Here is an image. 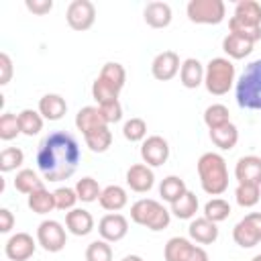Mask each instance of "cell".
I'll return each mask as SVG.
<instances>
[{
    "label": "cell",
    "instance_id": "cell-20",
    "mask_svg": "<svg viewBox=\"0 0 261 261\" xmlns=\"http://www.w3.org/2000/svg\"><path fill=\"white\" fill-rule=\"evenodd\" d=\"M179 82L188 90H196L198 86L204 84V65L196 57H188L181 61L179 67Z\"/></svg>",
    "mask_w": 261,
    "mask_h": 261
},
{
    "label": "cell",
    "instance_id": "cell-36",
    "mask_svg": "<svg viewBox=\"0 0 261 261\" xmlns=\"http://www.w3.org/2000/svg\"><path fill=\"white\" fill-rule=\"evenodd\" d=\"M204 216L218 224L230 216V204L224 198H212L204 204Z\"/></svg>",
    "mask_w": 261,
    "mask_h": 261
},
{
    "label": "cell",
    "instance_id": "cell-15",
    "mask_svg": "<svg viewBox=\"0 0 261 261\" xmlns=\"http://www.w3.org/2000/svg\"><path fill=\"white\" fill-rule=\"evenodd\" d=\"M126 186L137 192V194H145L155 186V173L153 167H149L147 163H133L126 169Z\"/></svg>",
    "mask_w": 261,
    "mask_h": 261
},
{
    "label": "cell",
    "instance_id": "cell-16",
    "mask_svg": "<svg viewBox=\"0 0 261 261\" xmlns=\"http://www.w3.org/2000/svg\"><path fill=\"white\" fill-rule=\"evenodd\" d=\"M234 177L239 184H253L261 186V157L245 155L234 165Z\"/></svg>",
    "mask_w": 261,
    "mask_h": 261
},
{
    "label": "cell",
    "instance_id": "cell-48",
    "mask_svg": "<svg viewBox=\"0 0 261 261\" xmlns=\"http://www.w3.org/2000/svg\"><path fill=\"white\" fill-rule=\"evenodd\" d=\"M14 226V214L8 208H0V232H10Z\"/></svg>",
    "mask_w": 261,
    "mask_h": 261
},
{
    "label": "cell",
    "instance_id": "cell-42",
    "mask_svg": "<svg viewBox=\"0 0 261 261\" xmlns=\"http://www.w3.org/2000/svg\"><path fill=\"white\" fill-rule=\"evenodd\" d=\"M86 261H112V247L108 241L98 239L86 247Z\"/></svg>",
    "mask_w": 261,
    "mask_h": 261
},
{
    "label": "cell",
    "instance_id": "cell-21",
    "mask_svg": "<svg viewBox=\"0 0 261 261\" xmlns=\"http://www.w3.org/2000/svg\"><path fill=\"white\" fill-rule=\"evenodd\" d=\"M75 126L82 135H88V133H92L100 126H108V122L104 120L98 106H84L75 114Z\"/></svg>",
    "mask_w": 261,
    "mask_h": 261
},
{
    "label": "cell",
    "instance_id": "cell-34",
    "mask_svg": "<svg viewBox=\"0 0 261 261\" xmlns=\"http://www.w3.org/2000/svg\"><path fill=\"white\" fill-rule=\"evenodd\" d=\"M75 194H77L80 202H84V204H90V202H96V200L100 198V194H102V188L98 186V181H96L94 177L86 175V177L77 179V184H75Z\"/></svg>",
    "mask_w": 261,
    "mask_h": 261
},
{
    "label": "cell",
    "instance_id": "cell-41",
    "mask_svg": "<svg viewBox=\"0 0 261 261\" xmlns=\"http://www.w3.org/2000/svg\"><path fill=\"white\" fill-rule=\"evenodd\" d=\"M22 163H24V153L18 147H6V149H2V153H0V171L2 173H8V171L18 169Z\"/></svg>",
    "mask_w": 261,
    "mask_h": 261
},
{
    "label": "cell",
    "instance_id": "cell-26",
    "mask_svg": "<svg viewBox=\"0 0 261 261\" xmlns=\"http://www.w3.org/2000/svg\"><path fill=\"white\" fill-rule=\"evenodd\" d=\"M222 51L228 55V59H245L247 55H251L253 51V43L239 37V35H232L228 33L224 39H222Z\"/></svg>",
    "mask_w": 261,
    "mask_h": 261
},
{
    "label": "cell",
    "instance_id": "cell-24",
    "mask_svg": "<svg viewBox=\"0 0 261 261\" xmlns=\"http://www.w3.org/2000/svg\"><path fill=\"white\" fill-rule=\"evenodd\" d=\"M169 206H171L169 212H171L175 218H179V220H192V218H196V212H198L200 202H198V196L188 190L179 200H175V202L169 204Z\"/></svg>",
    "mask_w": 261,
    "mask_h": 261
},
{
    "label": "cell",
    "instance_id": "cell-39",
    "mask_svg": "<svg viewBox=\"0 0 261 261\" xmlns=\"http://www.w3.org/2000/svg\"><path fill=\"white\" fill-rule=\"evenodd\" d=\"M122 135L130 143H143L147 139V122L143 118H139V116H133V118H128L124 122Z\"/></svg>",
    "mask_w": 261,
    "mask_h": 261
},
{
    "label": "cell",
    "instance_id": "cell-7",
    "mask_svg": "<svg viewBox=\"0 0 261 261\" xmlns=\"http://www.w3.org/2000/svg\"><path fill=\"white\" fill-rule=\"evenodd\" d=\"M165 261H210L208 253L186 237H171L163 249Z\"/></svg>",
    "mask_w": 261,
    "mask_h": 261
},
{
    "label": "cell",
    "instance_id": "cell-47",
    "mask_svg": "<svg viewBox=\"0 0 261 261\" xmlns=\"http://www.w3.org/2000/svg\"><path fill=\"white\" fill-rule=\"evenodd\" d=\"M24 6H27V10H31L33 14L43 16V14H49V12L53 10V0H27Z\"/></svg>",
    "mask_w": 261,
    "mask_h": 261
},
{
    "label": "cell",
    "instance_id": "cell-35",
    "mask_svg": "<svg viewBox=\"0 0 261 261\" xmlns=\"http://www.w3.org/2000/svg\"><path fill=\"white\" fill-rule=\"evenodd\" d=\"M100 77L106 80L108 84H112V86L120 92V90L124 88V82H126V69H124L120 63H116V61H108V63L102 65Z\"/></svg>",
    "mask_w": 261,
    "mask_h": 261
},
{
    "label": "cell",
    "instance_id": "cell-44",
    "mask_svg": "<svg viewBox=\"0 0 261 261\" xmlns=\"http://www.w3.org/2000/svg\"><path fill=\"white\" fill-rule=\"evenodd\" d=\"M20 135V124H18V114L12 112H2L0 116V139L2 141H12Z\"/></svg>",
    "mask_w": 261,
    "mask_h": 261
},
{
    "label": "cell",
    "instance_id": "cell-23",
    "mask_svg": "<svg viewBox=\"0 0 261 261\" xmlns=\"http://www.w3.org/2000/svg\"><path fill=\"white\" fill-rule=\"evenodd\" d=\"M100 206L108 212H118L122 210L126 204H128V196H126V190L122 186H116V184H110L106 188H102V194L98 198Z\"/></svg>",
    "mask_w": 261,
    "mask_h": 261
},
{
    "label": "cell",
    "instance_id": "cell-32",
    "mask_svg": "<svg viewBox=\"0 0 261 261\" xmlns=\"http://www.w3.org/2000/svg\"><path fill=\"white\" fill-rule=\"evenodd\" d=\"M14 188H16V192L29 196V194H33L35 190L45 188V186H43V179L39 177L37 171H33V169H20V171L16 173V177H14Z\"/></svg>",
    "mask_w": 261,
    "mask_h": 261
},
{
    "label": "cell",
    "instance_id": "cell-40",
    "mask_svg": "<svg viewBox=\"0 0 261 261\" xmlns=\"http://www.w3.org/2000/svg\"><path fill=\"white\" fill-rule=\"evenodd\" d=\"M228 31H230L232 35H239V37L251 41L253 45H255L257 41H261V27H253V24L241 22V20L234 18V16L228 18Z\"/></svg>",
    "mask_w": 261,
    "mask_h": 261
},
{
    "label": "cell",
    "instance_id": "cell-33",
    "mask_svg": "<svg viewBox=\"0 0 261 261\" xmlns=\"http://www.w3.org/2000/svg\"><path fill=\"white\" fill-rule=\"evenodd\" d=\"M234 200L241 208H253L261 200V186L253 184H239L234 188Z\"/></svg>",
    "mask_w": 261,
    "mask_h": 261
},
{
    "label": "cell",
    "instance_id": "cell-17",
    "mask_svg": "<svg viewBox=\"0 0 261 261\" xmlns=\"http://www.w3.org/2000/svg\"><path fill=\"white\" fill-rule=\"evenodd\" d=\"M188 232H190V239L194 243H198V245H212L218 239V226H216V222L208 220L206 216L192 218V222L188 226Z\"/></svg>",
    "mask_w": 261,
    "mask_h": 261
},
{
    "label": "cell",
    "instance_id": "cell-22",
    "mask_svg": "<svg viewBox=\"0 0 261 261\" xmlns=\"http://www.w3.org/2000/svg\"><path fill=\"white\" fill-rule=\"evenodd\" d=\"M37 110L41 112V116L45 120H59L67 112V102H65V98L61 94H45L39 100Z\"/></svg>",
    "mask_w": 261,
    "mask_h": 261
},
{
    "label": "cell",
    "instance_id": "cell-19",
    "mask_svg": "<svg viewBox=\"0 0 261 261\" xmlns=\"http://www.w3.org/2000/svg\"><path fill=\"white\" fill-rule=\"evenodd\" d=\"M65 228L75 237H86L94 230V216L84 208H73L65 212Z\"/></svg>",
    "mask_w": 261,
    "mask_h": 261
},
{
    "label": "cell",
    "instance_id": "cell-29",
    "mask_svg": "<svg viewBox=\"0 0 261 261\" xmlns=\"http://www.w3.org/2000/svg\"><path fill=\"white\" fill-rule=\"evenodd\" d=\"M27 204L35 214H49L51 210H55V196L47 188H39L33 194H29Z\"/></svg>",
    "mask_w": 261,
    "mask_h": 261
},
{
    "label": "cell",
    "instance_id": "cell-12",
    "mask_svg": "<svg viewBox=\"0 0 261 261\" xmlns=\"http://www.w3.org/2000/svg\"><path fill=\"white\" fill-rule=\"evenodd\" d=\"M179 67H181L179 55H177L175 51H171V49L157 53V55L153 57V61H151V73H153V77L159 80V82H169V80H173V77L179 73Z\"/></svg>",
    "mask_w": 261,
    "mask_h": 261
},
{
    "label": "cell",
    "instance_id": "cell-50",
    "mask_svg": "<svg viewBox=\"0 0 261 261\" xmlns=\"http://www.w3.org/2000/svg\"><path fill=\"white\" fill-rule=\"evenodd\" d=\"M251 261H261V255H255V257H253Z\"/></svg>",
    "mask_w": 261,
    "mask_h": 261
},
{
    "label": "cell",
    "instance_id": "cell-37",
    "mask_svg": "<svg viewBox=\"0 0 261 261\" xmlns=\"http://www.w3.org/2000/svg\"><path fill=\"white\" fill-rule=\"evenodd\" d=\"M204 122H206V126L210 130L212 128H218V126L230 122V112H228V108L224 104H210L204 110Z\"/></svg>",
    "mask_w": 261,
    "mask_h": 261
},
{
    "label": "cell",
    "instance_id": "cell-2",
    "mask_svg": "<svg viewBox=\"0 0 261 261\" xmlns=\"http://www.w3.org/2000/svg\"><path fill=\"white\" fill-rule=\"evenodd\" d=\"M198 177H200V186L206 194L210 196H220L226 192L228 188V169H226V161L220 153L208 151L202 153L198 163Z\"/></svg>",
    "mask_w": 261,
    "mask_h": 261
},
{
    "label": "cell",
    "instance_id": "cell-30",
    "mask_svg": "<svg viewBox=\"0 0 261 261\" xmlns=\"http://www.w3.org/2000/svg\"><path fill=\"white\" fill-rule=\"evenodd\" d=\"M43 116L39 110H33V108H24L18 112V124H20V133L27 135V137H35L41 133L43 128Z\"/></svg>",
    "mask_w": 261,
    "mask_h": 261
},
{
    "label": "cell",
    "instance_id": "cell-3",
    "mask_svg": "<svg viewBox=\"0 0 261 261\" xmlns=\"http://www.w3.org/2000/svg\"><path fill=\"white\" fill-rule=\"evenodd\" d=\"M234 98L241 108L261 112V59L245 65L243 73L234 82Z\"/></svg>",
    "mask_w": 261,
    "mask_h": 261
},
{
    "label": "cell",
    "instance_id": "cell-45",
    "mask_svg": "<svg viewBox=\"0 0 261 261\" xmlns=\"http://www.w3.org/2000/svg\"><path fill=\"white\" fill-rule=\"evenodd\" d=\"M98 108H100V112H102L104 120L108 122V126H110V124H114V122H118V120L122 118V104H120L118 100H112V102L100 104Z\"/></svg>",
    "mask_w": 261,
    "mask_h": 261
},
{
    "label": "cell",
    "instance_id": "cell-9",
    "mask_svg": "<svg viewBox=\"0 0 261 261\" xmlns=\"http://www.w3.org/2000/svg\"><path fill=\"white\" fill-rule=\"evenodd\" d=\"M65 230L67 228H63L61 222L47 218L37 226V243L47 253H59L67 243V232Z\"/></svg>",
    "mask_w": 261,
    "mask_h": 261
},
{
    "label": "cell",
    "instance_id": "cell-25",
    "mask_svg": "<svg viewBox=\"0 0 261 261\" xmlns=\"http://www.w3.org/2000/svg\"><path fill=\"white\" fill-rule=\"evenodd\" d=\"M210 141L220 149V151H230L234 149V145L239 143V128L228 122V124H222L218 128H212L210 130Z\"/></svg>",
    "mask_w": 261,
    "mask_h": 261
},
{
    "label": "cell",
    "instance_id": "cell-31",
    "mask_svg": "<svg viewBox=\"0 0 261 261\" xmlns=\"http://www.w3.org/2000/svg\"><path fill=\"white\" fill-rule=\"evenodd\" d=\"M84 141L92 153H104L112 145V130L108 126H100V128L84 135Z\"/></svg>",
    "mask_w": 261,
    "mask_h": 261
},
{
    "label": "cell",
    "instance_id": "cell-6",
    "mask_svg": "<svg viewBox=\"0 0 261 261\" xmlns=\"http://www.w3.org/2000/svg\"><path fill=\"white\" fill-rule=\"evenodd\" d=\"M186 14L196 24H218L226 16V6L222 0H190Z\"/></svg>",
    "mask_w": 261,
    "mask_h": 261
},
{
    "label": "cell",
    "instance_id": "cell-10",
    "mask_svg": "<svg viewBox=\"0 0 261 261\" xmlns=\"http://www.w3.org/2000/svg\"><path fill=\"white\" fill-rule=\"evenodd\" d=\"M65 20L73 31H88L96 22V6L90 0H71L65 10Z\"/></svg>",
    "mask_w": 261,
    "mask_h": 261
},
{
    "label": "cell",
    "instance_id": "cell-27",
    "mask_svg": "<svg viewBox=\"0 0 261 261\" xmlns=\"http://www.w3.org/2000/svg\"><path fill=\"white\" fill-rule=\"evenodd\" d=\"M186 192H188V186H186V181L179 175H167L159 184V196L165 202H169V204H173L175 200H179Z\"/></svg>",
    "mask_w": 261,
    "mask_h": 261
},
{
    "label": "cell",
    "instance_id": "cell-1",
    "mask_svg": "<svg viewBox=\"0 0 261 261\" xmlns=\"http://www.w3.org/2000/svg\"><path fill=\"white\" fill-rule=\"evenodd\" d=\"M82 159L80 143L71 133L55 130L49 133L37 149V167L47 181H63L69 179Z\"/></svg>",
    "mask_w": 261,
    "mask_h": 261
},
{
    "label": "cell",
    "instance_id": "cell-14",
    "mask_svg": "<svg viewBox=\"0 0 261 261\" xmlns=\"http://www.w3.org/2000/svg\"><path fill=\"white\" fill-rule=\"evenodd\" d=\"M98 232L108 243H118L128 232V220L118 212H108L98 220Z\"/></svg>",
    "mask_w": 261,
    "mask_h": 261
},
{
    "label": "cell",
    "instance_id": "cell-5",
    "mask_svg": "<svg viewBox=\"0 0 261 261\" xmlns=\"http://www.w3.org/2000/svg\"><path fill=\"white\" fill-rule=\"evenodd\" d=\"M234 65L228 57H212L204 67V86L212 96H224L234 86Z\"/></svg>",
    "mask_w": 261,
    "mask_h": 261
},
{
    "label": "cell",
    "instance_id": "cell-46",
    "mask_svg": "<svg viewBox=\"0 0 261 261\" xmlns=\"http://www.w3.org/2000/svg\"><path fill=\"white\" fill-rule=\"evenodd\" d=\"M12 59L8 53H0V86H6L12 80Z\"/></svg>",
    "mask_w": 261,
    "mask_h": 261
},
{
    "label": "cell",
    "instance_id": "cell-38",
    "mask_svg": "<svg viewBox=\"0 0 261 261\" xmlns=\"http://www.w3.org/2000/svg\"><path fill=\"white\" fill-rule=\"evenodd\" d=\"M118 94L120 92L112 84H108L106 80H102L100 75L92 84V98L98 102V106L100 104H106V102H112V100H118Z\"/></svg>",
    "mask_w": 261,
    "mask_h": 261
},
{
    "label": "cell",
    "instance_id": "cell-28",
    "mask_svg": "<svg viewBox=\"0 0 261 261\" xmlns=\"http://www.w3.org/2000/svg\"><path fill=\"white\" fill-rule=\"evenodd\" d=\"M232 16L239 18L241 22L261 27V4L257 0H239Z\"/></svg>",
    "mask_w": 261,
    "mask_h": 261
},
{
    "label": "cell",
    "instance_id": "cell-43",
    "mask_svg": "<svg viewBox=\"0 0 261 261\" xmlns=\"http://www.w3.org/2000/svg\"><path fill=\"white\" fill-rule=\"evenodd\" d=\"M55 196V208L57 210H63V212H69L75 208V204L80 202L77 194H75V188H67V186H61L53 192Z\"/></svg>",
    "mask_w": 261,
    "mask_h": 261
},
{
    "label": "cell",
    "instance_id": "cell-4",
    "mask_svg": "<svg viewBox=\"0 0 261 261\" xmlns=\"http://www.w3.org/2000/svg\"><path fill=\"white\" fill-rule=\"evenodd\" d=\"M130 220L149 230H163L169 226L171 212L153 198H141L130 206Z\"/></svg>",
    "mask_w": 261,
    "mask_h": 261
},
{
    "label": "cell",
    "instance_id": "cell-8",
    "mask_svg": "<svg viewBox=\"0 0 261 261\" xmlns=\"http://www.w3.org/2000/svg\"><path fill=\"white\" fill-rule=\"evenodd\" d=\"M232 241L243 249H253L261 243V212L245 214L232 228Z\"/></svg>",
    "mask_w": 261,
    "mask_h": 261
},
{
    "label": "cell",
    "instance_id": "cell-13",
    "mask_svg": "<svg viewBox=\"0 0 261 261\" xmlns=\"http://www.w3.org/2000/svg\"><path fill=\"white\" fill-rule=\"evenodd\" d=\"M37 245L39 243L29 232H14L4 245V255L10 261H27L35 255Z\"/></svg>",
    "mask_w": 261,
    "mask_h": 261
},
{
    "label": "cell",
    "instance_id": "cell-18",
    "mask_svg": "<svg viewBox=\"0 0 261 261\" xmlns=\"http://www.w3.org/2000/svg\"><path fill=\"white\" fill-rule=\"evenodd\" d=\"M143 18L151 29H165V27H169L173 12L167 2L155 0V2H147L145 10H143Z\"/></svg>",
    "mask_w": 261,
    "mask_h": 261
},
{
    "label": "cell",
    "instance_id": "cell-49",
    "mask_svg": "<svg viewBox=\"0 0 261 261\" xmlns=\"http://www.w3.org/2000/svg\"><path fill=\"white\" fill-rule=\"evenodd\" d=\"M120 261H143V257H141V255H126V257H122Z\"/></svg>",
    "mask_w": 261,
    "mask_h": 261
},
{
    "label": "cell",
    "instance_id": "cell-11",
    "mask_svg": "<svg viewBox=\"0 0 261 261\" xmlns=\"http://www.w3.org/2000/svg\"><path fill=\"white\" fill-rule=\"evenodd\" d=\"M141 159L149 167H159L169 159V143L159 135H149L141 143Z\"/></svg>",
    "mask_w": 261,
    "mask_h": 261
}]
</instances>
